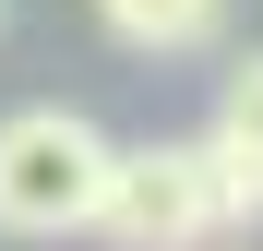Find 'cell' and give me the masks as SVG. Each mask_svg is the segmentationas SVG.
Here are the masks:
<instances>
[{"mask_svg": "<svg viewBox=\"0 0 263 251\" xmlns=\"http://www.w3.org/2000/svg\"><path fill=\"white\" fill-rule=\"evenodd\" d=\"M203 144H215V156H239L251 180H263V48L228 72V96H215V132H203Z\"/></svg>", "mask_w": 263, "mask_h": 251, "instance_id": "4", "label": "cell"}, {"mask_svg": "<svg viewBox=\"0 0 263 251\" xmlns=\"http://www.w3.org/2000/svg\"><path fill=\"white\" fill-rule=\"evenodd\" d=\"M96 24L132 60H192V48L228 36V0H96Z\"/></svg>", "mask_w": 263, "mask_h": 251, "instance_id": "3", "label": "cell"}, {"mask_svg": "<svg viewBox=\"0 0 263 251\" xmlns=\"http://www.w3.org/2000/svg\"><path fill=\"white\" fill-rule=\"evenodd\" d=\"M96 227L120 251H203L215 227V156L203 144H132L108 167V203H96Z\"/></svg>", "mask_w": 263, "mask_h": 251, "instance_id": "2", "label": "cell"}, {"mask_svg": "<svg viewBox=\"0 0 263 251\" xmlns=\"http://www.w3.org/2000/svg\"><path fill=\"white\" fill-rule=\"evenodd\" d=\"M108 167H120V144H108L84 108H12V120H0V227H12V239L96 227Z\"/></svg>", "mask_w": 263, "mask_h": 251, "instance_id": "1", "label": "cell"}]
</instances>
